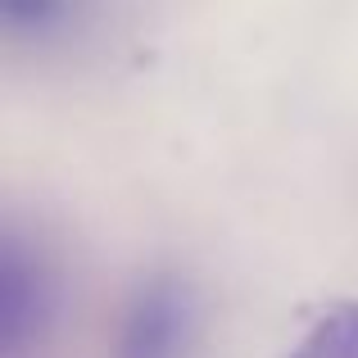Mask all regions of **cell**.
Returning a JSON list of instances; mask_svg holds the SVG:
<instances>
[{
    "label": "cell",
    "mask_w": 358,
    "mask_h": 358,
    "mask_svg": "<svg viewBox=\"0 0 358 358\" xmlns=\"http://www.w3.org/2000/svg\"><path fill=\"white\" fill-rule=\"evenodd\" d=\"M55 299H59V281L45 254L18 231H9L0 245V354H32L55 322Z\"/></svg>",
    "instance_id": "6da1fadb"
},
{
    "label": "cell",
    "mask_w": 358,
    "mask_h": 358,
    "mask_svg": "<svg viewBox=\"0 0 358 358\" xmlns=\"http://www.w3.org/2000/svg\"><path fill=\"white\" fill-rule=\"evenodd\" d=\"M195 331V295L177 277H150L131 295L114 358H182Z\"/></svg>",
    "instance_id": "7a4b0ae2"
},
{
    "label": "cell",
    "mask_w": 358,
    "mask_h": 358,
    "mask_svg": "<svg viewBox=\"0 0 358 358\" xmlns=\"http://www.w3.org/2000/svg\"><path fill=\"white\" fill-rule=\"evenodd\" d=\"M0 23L14 45H64L87 23V0H0Z\"/></svg>",
    "instance_id": "3957f363"
},
{
    "label": "cell",
    "mask_w": 358,
    "mask_h": 358,
    "mask_svg": "<svg viewBox=\"0 0 358 358\" xmlns=\"http://www.w3.org/2000/svg\"><path fill=\"white\" fill-rule=\"evenodd\" d=\"M290 358H358V304H331L304 327Z\"/></svg>",
    "instance_id": "277c9868"
}]
</instances>
